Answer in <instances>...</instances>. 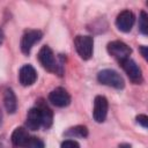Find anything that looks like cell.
Here are the masks:
<instances>
[{"label": "cell", "mask_w": 148, "mask_h": 148, "mask_svg": "<svg viewBox=\"0 0 148 148\" xmlns=\"http://www.w3.org/2000/svg\"><path fill=\"white\" fill-rule=\"evenodd\" d=\"M38 60H39V62L42 64V66L46 71L53 72V73H56L58 75H62L64 67H62V65L60 62H58V60L56 59L54 53H53V51L51 50L50 46L45 45L39 50Z\"/></svg>", "instance_id": "1"}, {"label": "cell", "mask_w": 148, "mask_h": 148, "mask_svg": "<svg viewBox=\"0 0 148 148\" xmlns=\"http://www.w3.org/2000/svg\"><path fill=\"white\" fill-rule=\"evenodd\" d=\"M97 80L99 83L116 88V89H123L125 86L124 79L119 73H117L113 69H103L97 74Z\"/></svg>", "instance_id": "2"}, {"label": "cell", "mask_w": 148, "mask_h": 148, "mask_svg": "<svg viewBox=\"0 0 148 148\" xmlns=\"http://www.w3.org/2000/svg\"><path fill=\"white\" fill-rule=\"evenodd\" d=\"M74 46L76 49V52L82 59L88 60L91 58L92 47H94V39L91 36H83V35L76 36L74 39Z\"/></svg>", "instance_id": "3"}, {"label": "cell", "mask_w": 148, "mask_h": 148, "mask_svg": "<svg viewBox=\"0 0 148 148\" xmlns=\"http://www.w3.org/2000/svg\"><path fill=\"white\" fill-rule=\"evenodd\" d=\"M119 64L132 82H134V83H141L142 82V72H141L140 67L138 66V64L133 59L126 58V59L120 60Z\"/></svg>", "instance_id": "4"}, {"label": "cell", "mask_w": 148, "mask_h": 148, "mask_svg": "<svg viewBox=\"0 0 148 148\" xmlns=\"http://www.w3.org/2000/svg\"><path fill=\"white\" fill-rule=\"evenodd\" d=\"M43 37V34L42 31L39 30H34V29H30V30H27L24 31L22 38H21V51L24 53V54H29L34 44L39 42Z\"/></svg>", "instance_id": "5"}, {"label": "cell", "mask_w": 148, "mask_h": 148, "mask_svg": "<svg viewBox=\"0 0 148 148\" xmlns=\"http://www.w3.org/2000/svg\"><path fill=\"white\" fill-rule=\"evenodd\" d=\"M106 49H108V52L112 57L118 59V61H120L123 59H126V58H130V54L132 53L131 47L127 44H125L124 42H120V40L110 42L108 44Z\"/></svg>", "instance_id": "6"}, {"label": "cell", "mask_w": 148, "mask_h": 148, "mask_svg": "<svg viewBox=\"0 0 148 148\" xmlns=\"http://www.w3.org/2000/svg\"><path fill=\"white\" fill-rule=\"evenodd\" d=\"M108 108H109L108 99L102 95L96 96L94 99V109H92L94 120L97 123H103L108 116Z\"/></svg>", "instance_id": "7"}, {"label": "cell", "mask_w": 148, "mask_h": 148, "mask_svg": "<svg viewBox=\"0 0 148 148\" xmlns=\"http://www.w3.org/2000/svg\"><path fill=\"white\" fill-rule=\"evenodd\" d=\"M49 101L58 108H65V106L69 105L71 96H69V94L67 92L66 89H64L61 87H58L49 94Z\"/></svg>", "instance_id": "8"}, {"label": "cell", "mask_w": 148, "mask_h": 148, "mask_svg": "<svg viewBox=\"0 0 148 148\" xmlns=\"http://www.w3.org/2000/svg\"><path fill=\"white\" fill-rule=\"evenodd\" d=\"M134 21H135L134 14L131 10L125 9L118 14V16L116 18V25L120 31L128 32V31H131V29L134 24Z\"/></svg>", "instance_id": "9"}, {"label": "cell", "mask_w": 148, "mask_h": 148, "mask_svg": "<svg viewBox=\"0 0 148 148\" xmlns=\"http://www.w3.org/2000/svg\"><path fill=\"white\" fill-rule=\"evenodd\" d=\"M36 79H37V73L31 65H24L20 68L18 80L22 86H24V87L31 86L35 83Z\"/></svg>", "instance_id": "10"}, {"label": "cell", "mask_w": 148, "mask_h": 148, "mask_svg": "<svg viewBox=\"0 0 148 148\" xmlns=\"http://www.w3.org/2000/svg\"><path fill=\"white\" fill-rule=\"evenodd\" d=\"M40 113V119H42V126L44 128H50L53 123V112L52 110L47 106V104L43 99H38L37 105Z\"/></svg>", "instance_id": "11"}, {"label": "cell", "mask_w": 148, "mask_h": 148, "mask_svg": "<svg viewBox=\"0 0 148 148\" xmlns=\"http://www.w3.org/2000/svg\"><path fill=\"white\" fill-rule=\"evenodd\" d=\"M25 126L28 130L31 131H37L42 126V119H40V113L37 106L31 108L28 113H27V120H25Z\"/></svg>", "instance_id": "12"}, {"label": "cell", "mask_w": 148, "mask_h": 148, "mask_svg": "<svg viewBox=\"0 0 148 148\" xmlns=\"http://www.w3.org/2000/svg\"><path fill=\"white\" fill-rule=\"evenodd\" d=\"M28 138H29V134L27 130H24L23 127H16L14 132L12 133L10 140H12L13 146L15 148H18V147H24V143L28 140Z\"/></svg>", "instance_id": "13"}, {"label": "cell", "mask_w": 148, "mask_h": 148, "mask_svg": "<svg viewBox=\"0 0 148 148\" xmlns=\"http://www.w3.org/2000/svg\"><path fill=\"white\" fill-rule=\"evenodd\" d=\"M3 104L8 113H14L17 109V101L12 89H6L3 94Z\"/></svg>", "instance_id": "14"}, {"label": "cell", "mask_w": 148, "mask_h": 148, "mask_svg": "<svg viewBox=\"0 0 148 148\" xmlns=\"http://www.w3.org/2000/svg\"><path fill=\"white\" fill-rule=\"evenodd\" d=\"M64 135L67 138H87L88 136V128L83 125H77V126L68 128L64 133Z\"/></svg>", "instance_id": "15"}, {"label": "cell", "mask_w": 148, "mask_h": 148, "mask_svg": "<svg viewBox=\"0 0 148 148\" xmlns=\"http://www.w3.org/2000/svg\"><path fill=\"white\" fill-rule=\"evenodd\" d=\"M139 30L142 35H147L148 34V15L145 10H142L140 13V17H139Z\"/></svg>", "instance_id": "16"}, {"label": "cell", "mask_w": 148, "mask_h": 148, "mask_svg": "<svg viewBox=\"0 0 148 148\" xmlns=\"http://www.w3.org/2000/svg\"><path fill=\"white\" fill-rule=\"evenodd\" d=\"M23 148H44V142L42 139H39L37 136H30L29 135Z\"/></svg>", "instance_id": "17"}, {"label": "cell", "mask_w": 148, "mask_h": 148, "mask_svg": "<svg viewBox=\"0 0 148 148\" xmlns=\"http://www.w3.org/2000/svg\"><path fill=\"white\" fill-rule=\"evenodd\" d=\"M60 148H80V145L75 140H65L61 142Z\"/></svg>", "instance_id": "18"}, {"label": "cell", "mask_w": 148, "mask_h": 148, "mask_svg": "<svg viewBox=\"0 0 148 148\" xmlns=\"http://www.w3.org/2000/svg\"><path fill=\"white\" fill-rule=\"evenodd\" d=\"M136 121H138L142 127L147 128V126H148V117H147L146 114H139V116H136Z\"/></svg>", "instance_id": "19"}, {"label": "cell", "mask_w": 148, "mask_h": 148, "mask_svg": "<svg viewBox=\"0 0 148 148\" xmlns=\"http://www.w3.org/2000/svg\"><path fill=\"white\" fill-rule=\"evenodd\" d=\"M139 50H140V52H141V54H142V57L147 60L148 59V49H147V46H140L139 47Z\"/></svg>", "instance_id": "20"}, {"label": "cell", "mask_w": 148, "mask_h": 148, "mask_svg": "<svg viewBox=\"0 0 148 148\" xmlns=\"http://www.w3.org/2000/svg\"><path fill=\"white\" fill-rule=\"evenodd\" d=\"M119 148H131V145H128V143H121V145H119Z\"/></svg>", "instance_id": "21"}, {"label": "cell", "mask_w": 148, "mask_h": 148, "mask_svg": "<svg viewBox=\"0 0 148 148\" xmlns=\"http://www.w3.org/2000/svg\"><path fill=\"white\" fill-rule=\"evenodd\" d=\"M3 38H5V36H3V32H2V30L0 29V45L2 44V42H3Z\"/></svg>", "instance_id": "22"}]
</instances>
